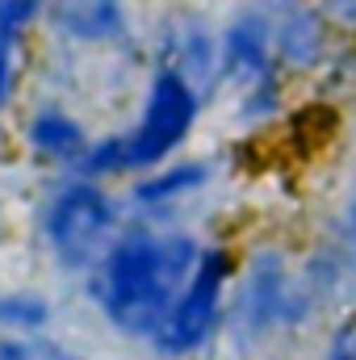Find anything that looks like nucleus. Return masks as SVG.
I'll return each instance as SVG.
<instances>
[{
    "label": "nucleus",
    "mask_w": 356,
    "mask_h": 360,
    "mask_svg": "<svg viewBox=\"0 0 356 360\" xmlns=\"http://www.w3.org/2000/svg\"><path fill=\"white\" fill-rule=\"evenodd\" d=\"M46 319H51V302L38 293H4L0 297V323L21 331V335L46 327Z\"/></svg>",
    "instance_id": "obj_14"
},
{
    "label": "nucleus",
    "mask_w": 356,
    "mask_h": 360,
    "mask_svg": "<svg viewBox=\"0 0 356 360\" xmlns=\"http://www.w3.org/2000/svg\"><path fill=\"white\" fill-rule=\"evenodd\" d=\"M51 21L76 42H109L126 30L122 0H51Z\"/></svg>",
    "instance_id": "obj_10"
},
{
    "label": "nucleus",
    "mask_w": 356,
    "mask_h": 360,
    "mask_svg": "<svg viewBox=\"0 0 356 360\" xmlns=\"http://www.w3.org/2000/svg\"><path fill=\"white\" fill-rule=\"evenodd\" d=\"M17 42L21 38H4L0 34V105L13 96V84H17Z\"/></svg>",
    "instance_id": "obj_19"
},
{
    "label": "nucleus",
    "mask_w": 356,
    "mask_h": 360,
    "mask_svg": "<svg viewBox=\"0 0 356 360\" xmlns=\"http://www.w3.org/2000/svg\"><path fill=\"white\" fill-rule=\"evenodd\" d=\"M323 360H356V314H344L340 323H331Z\"/></svg>",
    "instance_id": "obj_16"
},
{
    "label": "nucleus",
    "mask_w": 356,
    "mask_h": 360,
    "mask_svg": "<svg viewBox=\"0 0 356 360\" xmlns=\"http://www.w3.org/2000/svg\"><path fill=\"white\" fill-rule=\"evenodd\" d=\"M210 180H214V164L210 160H177V164L168 160V164L151 168L143 180H134L130 197L143 210H164V205H172V201L189 197V193H201Z\"/></svg>",
    "instance_id": "obj_9"
},
{
    "label": "nucleus",
    "mask_w": 356,
    "mask_h": 360,
    "mask_svg": "<svg viewBox=\"0 0 356 360\" xmlns=\"http://www.w3.org/2000/svg\"><path fill=\"white\" fill-rule=\"evenodd\" d=\"M117 226V205L101 188V180H72L46 210V243L68 269H89L109 252V235Z\"/></svg>",
    "instance_id": "obj_5"
},
{
    "label": "nucleus",
    "mask_w": 356,
    "mask_h": 360,
    "mask_svg": "<svg viewBox=\"0 0 356 360\" xmlns=\"http://www.w3.org/2000/svg\"><path fill=\"white\" fill-rule=\"evenodd\" d=\"M201 252L205 243L189 231L172 235H155L147 226L122 231L96 260V281H92L105 319L117 331L151 344L164 319L172 314L177 297L184 293L189 276L201 264Z\"/></svg>",
    "instance_id": "obj_1"
},
{
    "label": "nucleus",
    "mask_w": 356,
    "mask_h": 360,
    "mask_svg": "<svg viewBox=\"0 0 356 360\" xmlns=\"http://www.w3.org/2000/svg\"><path fill=\"white\" fill-rule=\"evenodd\" d=\"M160 68H172L201 96L222 84V51L210 21L193 8H177L160 25Z\"/></svg>",
    "instance_id": "obj_7"
},
{
    "label": "nucleus",
    "mask_w": 356,
    "mask_h": 360,
    "mask_svg": "<svg viewBox=\"0 0 356 360\" xmlns=\"http://www.w3.org/2000/svg\"><path fill=\"white\" fill-rule=\"evenodd\" d=\"M25 139H30L34 155L51 160V164H80L92 147L89 134H84V126H80L72 113H63V109H42V113H34L30 126H25Z\"/></svg>",
    "instance_id": "obj_11"
},
{
    "label": "nucleus",
    "mask_w": 356,
    "mask_h": 360,
    "mask_svg": "<svg viewBox=\"0 0 356 360\" xmlns=\"http://www.w3.org/2000/svg\"><path fill=\"white\" fill-rule=\"evenodd\" d=\"M201 92L193 89L184 76L172 68H155L139 122L126 134H109L101 143H92L89 155L76 164L80 176L101 180V176H122V172H151L160 164H168L180 147L189 143L197 117H201Z\"/></svg>",
    "instance_id": "obj_2"
},
{
    "label": "nucleus",
    "mask_w": 356,
    "mask_h": 360,
    "mask_svg": "<svg viewBox=\"0 0 356 360\" xmlns=\"http://www.w3.org/2000/svg\"><path fill=\"white\" fill-rule=\"evenodd\" d=\"M336 46H340V34L331 30V21L323 17L314 0L276 8L272 59L285 80H314L327 68V59L336 55Z\"/></svg>",
    "instance_id": "obj_6"
},
{
    "label": "nucleus",
    "mask_w": 356,
    "mask_h": 360,
    "mask_svg": "<svg viewBox=\"0 0 356 360\" xmlns=\"http://www.w3.org/2000/svg\"><path fill=\"white\" fill-rule=\"evenodd\" d=\"M348 109H352V134H356V92H352V105Z\"/></svg>",
    "instance_id": "obj_24"
},
{
    "label": "nucleus",
    "mask_w": 356,
    "mask_h": 360,
    "mask_svg": "<svg viewBox=\"0 0 356 360\" xmlns=\"http://www.w3.org/2000/svg\"><path fill=\"white\" fill-rule=\"evenodd\" d=\"M348 314H356V281H352V289H348Z\"/></svg>",
    "instance_id": "obj_23"
},
{
    "label": "nucleus",
    "mask_w": 356,
    "mask_h": 360,
    "mask_svg": "<svg viewBox=\"0 0 356 360\" xmlns=\"http://www.w3.org/2000/svg\"><path fill=\"white\" fill-rule=\"evenodd\" d=\"M340 38H356V0H314Z\"/></svg>",
    "instance_id": "obj_18"
},
{
    "label": "nucleus",
    "mask_w": 356,
    "mask_h": 360,
    "mask_svg": "<svg viewBox=\"0 0 356 360\" xmlns=\"http://www.w3.org/2000/svg\"><path fill=\"white\" fill-rule=\"evenodd\" d=\"M323 314L319 297L302 285L298 260L281 243H260L235 272V293L227 306V331L235 352H252L272 335H298Z\"/></svg>",
    "instance_id": "obj_3"
},
{
    "label": "nucleus",
    "mask_w": 356,
    "mask_h": 360,
    "mask_svg": "<svg viewBox=\"0 0 356 360\" xmlns=\"http://www.w3.org/2000/svg\"><path fill=\"white\" fill-rule=\"evenodd\" d=\"M310 84L323 92L327 101L352 96V92H356V38H340L336 55L327 59V68H323V72H319Z\"/></svg>",
    "instance_id": "obj_13"
},
{
    "label": "nucleus",
    "mask_w": 356,
    "mask_h": 360,
    "mask_svg": "<svg viewBox=\"0 0 356 360\" xmlns=\"http://www.w3.org/2000/svg\"><path fill=\"white\" fill-rule=\"evenodd\" d=\"M42 0H0V34L4 38H21L25 25L38 17Z\"/></svg>",
    "instance_id": "obj_15"
},
{
    "label": "nucleus",
    "mask_w": 356,
    "mask_h": 360,
    "mask_svg": "<svg viewBox=\"0 0 356 360\" xmlns=\"http://www.w3.org/2000/svg\"><path fill=\"white\" fill-rule=\"evenodd\" d=\"M0 360H34L25 340H0Z\"/></svg>",
    "instance_id": "obj_20"
},
{
    "label": "nucleus",
    "mask_w": 356,
    "mask_h": 360,
    "mask_svg": "<svg viewBox=\"0 0 356 360\" xmlns=\"http://www.w3.org/2000/svg\"><path fill=\"white\" fill-rule=\"evenodd\" d=\"M331 235H336L340 248L348 252V264H352V276H356V184L344 193V201H340V218H336Z\"/></svg>",
    "instance_id": "obj_17"
},
{
    "label": "nucleus",
    "mask_w": 356,
    "mask_h": 360,
    "mask_svg": "<svg viewBox=\"0 0 356 360\" xmlns=\"http://www.w3.org/2000/svg\"><path fill=\"white\" fill-rule=\"evenodd\" d=\"M46 360H76V356H68V352H59V348H51V352H46Z\"/></svg>",
    "instance_id": "obj_22"
},
{
    "label": "nucleus",
    "mask_w": 356,
    "mask_h": 360,
    "mask_svg": "<svg viewBox=\"0 0 356 360\" xmlns=\"http://www.w3.org/2000/svg\"><path fill=\"white\" fill-rule=\"evenodd\" d=\"M265 4L276 13V8H289V4H302V0H265Z\"/></svg>",
    "instance_id": "obj_21"
},
{
    "label": "nucleus",
    "mask_w": 356,
    "mask_h": 360,
    "mask_svg": "<svg viewBox=\"0 0 356 360\" xmlns=\"http://www.w3.org/2000/svg\"><path fill=\"white\" fill-rule=\"evenodd\" d=\"M235 272H239V260L227 243H205L201 252V264L189 276L184 293L177 297L172 314L164 319V327L155 331L151 348L164 360H184L197 356L222 327H227V293L235 285Z\"/></svg>",
    "instance_id": "obj_4"
},
{
    "label": "nucleus",
    "mask_w": 356,
    "mask_h": 360,
    "mask_svg": "<svg viewBox=\"0 0 356 360\" xmlns=\"http://www.w3.org/2000/svg\"><path fill=\"white\" fill-rule=\"evenodd\" d=\"M285 105H289V80L281 76V68H272L268 76L235 89V117L243 126H268V122H276L285 113Z\"/></svg>",
    "instance_id": "obj_12"
},
{
    "label": "nucleus",
    "mask_w": 356,
    "mask_h": 360,
    "mask_svg": "<svg viewBox=\"0 0 356 360\" xmlns=\"http://www.w3.org/2000/svg\"><path fill=\"white\" fill-rule=\"evenodd\" d=\"M272 34H276V13L268 8L265 0L235 8V17L218 34L222 84L243 89V84L260 80V76H268L276 68V59H272Z\"/></svg>",
    "instance_id": "obj_8"
}]
</instances>
